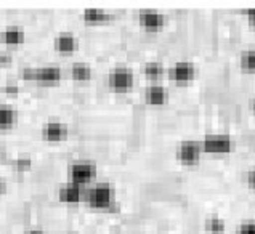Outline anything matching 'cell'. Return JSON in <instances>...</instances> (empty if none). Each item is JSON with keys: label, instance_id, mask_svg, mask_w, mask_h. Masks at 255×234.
<instances>
[{"label": "cell", "instance_id": "cell-1", "mask_svg": "<svg viewBox=\"0 0 255 234\" xmlns=\"http://www.w3.org/2000/svg\"><path fill=\"white\" fill-rule=\"evenodd\" d=\"M85 201L93 209H108L116 201V191L111 185L100 183L97 186H92L85 194Z\"/></svg>", "mask_w": 255, "mask_h": 234}, {"label": "cell", "instance_id": "cell-2", "mask_svg": "<svg viewBox=\"0 0 255 234\" xmlns=\"http://www.w3.org/2000/svg\"><path fill=\"white\" fill-rule=\"evenodd\" d=\"M202 151L207 154H230L235 148V141L230 135L225 133H209L201 141Z\"/></svg>", "mask_w": 255, "mask_h": 234}, {"label": "cell", "instance_id": "cell-3", "mask_svg": "<svg viewBox=\"0 0 255 234\" xmlns=\"http://www.w3.org/2000/svg\"><path fill=\"white\" fill-rule=\"evenodd\" d=\"M23 79L40 84H56L61 79V69L58 66H42V68L23 69Z\"/></svg>", "mask_w": 255, "mask_h": 234}, {"label": "cell", "instance_id": "cell-4", "mask_svg": "<svg viewBox=\"0 0 255 234\" xmlns=\"http://www.w3.org/2000/svg\"><path fill=\"white\" fill-rule=\"evenodd\" d=\"M202 152L204 151L201 143L194 140H186L178 144L177 151H175V157H177L178 162L185 165H196L201 160Z\"/></svg>", "mask_w": 255, "mask_h": 234}, {"label": "cell", "instance_id": "cell-5", "mask_svg": "<svg viewBox=\"0 0 255 234\" xmlns=\"http://www.w3.org/2000/svg\"><path fill=\"white\" fill-rule=\"evenodd\" d=\"M95 175H97V165L89 162V160H79V162L72 164L69 169L71 183H74L77 186L90 183L95 178Z\"/></svg>", "mask_w": 255, "mask_h": 234}, {"label": "cell", "instance_id": "cell-6", "mask_svg": "<svg viewBox=\"0 0 255 234\" xmlns=\"http://www.w3.org/2000/svg\"><path fill=\"white\" fill-rule=\"evenodd\" d=\"M108 82H109V87L114 89L116 92H128L133 87L135 77H133V72L128 68H126V66H119V68L111 71Z\"/></svg>", "mask_w": 255, "mask_h": 234}, {"label": "cell", "instance_id": "cell-7", "mask_svg": "<svg viewBox=\"0 0 255 234\" xmlns=\"http://www.w3.org/2000/svg\"><path fill=\"white\" fill-rule=\"evenodd\" d=\"M169 77L177 84L191 82L196 77V66L189 61H178L169 69Z\"/></svg>", "mask_w": 255, "mask_h": 234}, {"label": "cell", "instance_id": "cell-8", "mask_svg": "<svg viewBox=\"0 0 255 234\" xmlns=\"http://www.w3.org/2000/svg\"><path fill=\"white\" fill-rule=\"evenodd\" d=\"M138 21H140V26L144 31L149 32H156L161 31L165 24V16L162 13L154 11V10H141L138 14Z\"/></svg>", "mask_w": 255, "mask_h": 234}, {"label": "cell", "instance_id": "cell-9", "mask_svg": "<svg viewBox=\"0 0 255 234\" xmlns=\"http://www.w3.org/2000/svg\"><path fill=\"white\" fill-rule=\"evenodd\" d=\"M68 125L63 122H47L45 125L42 127V135L45 140L48 141H60L63 138L68 136Z\"/></svg>", "mask_w": 255, "mask_h": 234}, {"label": "cell", "instance_id": "cell-10", "mask_svg": "<svg viewBox=\"0 0 255 234\" xmlns=\"http://www.w3.org/2000/svg\"><path fill=\"white\" fill-rule=\"evenodd\" d=\"M55 48L61 53H72L77 48V37L71 32H61L55 37Z\"/></svg>", "mask_w": 255, "mask_h": 234}, {"label": "cell", "instance_id": "cell-11", "mask_svg": "<svg viewBox=\"0 0 255 234\" xmlns=\"http://www.w3.org/2000/svg\"><path fill=\"white\" fill-rule=\"evenodd\" d=\"M58 197H60L61 202L77 204L82 199V189L81 186L74 185V183H68V185H64L60 191H58Z\"/></svg>", "mask_w": 255, "mask_h": 234}, {"label": "cell", "instance_id": "cell-12", "mask_svg": "<svg viewBox=\"0 0 255 234\" xmlns=\"http://www.w3.org/2000/svg\"><path fill=\"white\" fill-rule=\"evenodd\" d=\"M144 98H146V101L152 106H161L165 103L167 98H169V93H167V90L162 85H151L146 89Z\"/></svg>", "mask_w": 255, "mask_h": 234}, {"label": "cell", "instance_id": "cell-13", "mask_svg": "<svg viewBox=\"0 0 255 234\" xmlns=\"http://www.w3.org/2000/svg\"><path fill=\"white\" fill-rule=\"evenodd\" d=\"M0 40L6 45H18L24 42V31L19 27H6L0 32Z\"/></svg>", "mask_w": 255, "mask_h": 234}, {"label": "cell", "instance_id": "cell-14", "mask_svg": "<svg viewBox=\"0 0 255 234\" xmlns=\"http://www.w3.org/2000/svg\"><path fill=\"white\" fill-rule=\"evenodd\" d=\"M113 19V14H109L105 10L98 8H87L84 10V21L90 24H98V23H106V21Z\"/></svg>", "mask_w": 255, "mask_h": 234}, {"label": "cell", "instance_id": "cell-15", "mask_svg": "<svg viewBox=\"0 0 255 234\" xmlns=\"http://www.w3.org/2000/svg\"><path fill=\"white\" fill-rule=\"evenodd\" d=\"M18 120V113L10 106H0V128L13 127Z\"/></svg>", "mask_w": 255, "mask_h": 234}, {"label": "cell", "instance_id": "cell-16", "mask_svg": "<svg viewBox=\"0 0 255 234\" xmlns=\"http://www.w3.org/2000/svg\"><path fill=\"white\" fill-rule=\"evenodd\" d=\"M71 76L74 80H79V82L90 80L92 79V68L85 63H74L71 68Z\"/></svg>", "mask_w": 255, "mask_h": 234}, {"label": "cell", "instance_id": "cell-17", "mask_svg": "<svg viewBox=\"0 0 255 234\" xmlns=\"http://www.w3.org/2000/svg\"><path fill=\"white\" fill-rule=\"evenodd\" d=\"M204 228H206L207 234H225V228H227V226H225V222L220 217L212 215L206 218Z\"/></svg>", "mask_w": 255, "mask_h": 234}, {"label": "cell", "instance_id": "cell-18", "mask_svg": "<svg viewBox=\"0 0 255 234\" xmlns=\"http://www.w3.org/2000/svg\"><path fill=\"white\" fill-rule=\"evenodd\" d=\"M239 64L247 72H255V48L244 50L239 56Z\"/></svg>", "mask_w": 255, "mask_h": 234}, {"label": "cell", "instance_id": "cell-19", "mask_svg": "<svg viewBox=\"0 0 255 234\" xmlns=\"http://www.w3.org/2000/svg\"><path fill=\"white\" fill-rule=\"evenodd\" d=\"M143 72L149 79H159V77H162V74H164V66H162V63H159V61H149V63L144 64Z\"/></svg>", "mask_w": 255, "mask_h": 234}, {"label": "cell", "instance_id": "cell-20", "mask_svg": "<svg viewBox=\"0 0 255 234\" xmlns=\"http://www.w3.org/2000/svg\"><path fill=\"white\" fill-rule=\"evenodd\" d=\"M236 234H255V222H244L238 226Z\"/></svg>", "mask_w": 255, "mask_h": 234}, {"label": "cell", "instance_id": "cell-21", "mask_svg": "<svg viewBox=\"0 0 255 234\" xmlns=\"http://www.w3.org/2000/svg\"><path fill=\"white\" fill-rule=\"evenodd\" d=\"M14 165H16V169H18V170L24 172V170H29V169H31L32 162H31V159H29V157H19V159L16 160V162H14Z\"/></svg>", "mask_w": 255, "mask_h": 234}, {"label": "cell", "instance_id": "cell-22", "mask_svg": "<svg viewBox=\"0 0 255 234\" xmlns=\"http://www.w3.org/2000/svg\"><path fill=\"white\" fill-rule=\"evenodd\" d=\"M247 185H249L252 191H255V167L247 172Z\"/></svg>", "mask_w": 255, "mask_h": 234}, {"label": "cell", "instance_id": "cell-23", "mask_svg": "<svg viewBox=\"0 0 255 234\" xmlns=\"http://www.w3.org/2000/svg\"><path fill=\"white\" fill-rule=\"evenodd\" d=\"M247 19H249V24L255 29V8L247 10Z\"/></svg>", "mask_w": 255, "mask_h": 234}, {"label": "cell", "instance_id": "cell-24", "mask_svg": "<svg viewBox=\"0 0 255 234\" xmlns=\"http://www.w3.org/2000/svg\"><path fill=\"white\" fill-rule=\"evenodd\" d=\"M2 90H3L5 93H13V95H14V93H18V90H19V89H18V85L11 84V85H5Z\"/></svg>", "mask_w": 255, "mask_h": 234}, {"label": "cell", "instance_id": "cell-25", "mask_svg": "<svg viewBox=\"0 0 255 234\" xmlns=\"http://www.w3.org/2000/svg\"><path fill=\"white\" fill-rule=\"evenodd\" d=\"M11 61V56H6V55H0V64H6Z\"/></svg>", "mask_w": 255, "mask_h": 234}, {"label": "cell", "instance_id": "cell-26", "mask_svg": "<svg viewBox=\"0 0 255 234\" xmlns=\"http://www.w3.org/2000/svg\"><path fill=\"white\" fill-rule=\"evenodd\" d=\"M27 234H43V233L40 230H32V231H29Z\"/></svg>", "mask_w": 255, "mask_h": 234}, {"label": "cell", "instance_id": "cell-27", "mask_svg": "<svg viewBox=\"0 0 255 234\" xmlns=\"http://www.w3.org/2000/svg\"><path fill=\"white\" fill-rule=\"evenodd\" d=\"M3 189H5V185H3V181H2V180H0V194H2V193H3Z\"/></svg>", "mask_w": 255, "mask_h": 234}, {"label": "cell", "instance_id": "cell-28", "mask_svg": "<svg viewBox=\"0 0 255 234\" xmlns=\"http://www.w3.org/2000/svg\"><path fill=\"white\" fill-rule=\"evenodd\" d=\"M251 108H252V113L255 114V98L252 100V103H251Z\"/></svg>", "mask_w": 255, "mask_h": 234}]
</instances>
